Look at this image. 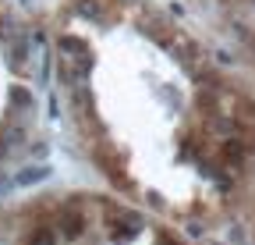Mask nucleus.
Segmentation results:
<instances>
[{"label":"nucleus","mask_w":255,"mask_h":245,"mask_svg":"<svg viewBox=\"0 0 255 245\" xmlns=\"http://www.w3.org/2000/svg\"><path fill=\"white\" fill-rule=\"evenodd\" d=\"M57 228L64 238H78L85 231V217H82V210L78 206H64L60 210V217H57Z\"/></svg>","instance_id":"f257e3e1"},{"label":"nucleus","mask_w":255,"mask_h":245,"mask_svg":"<svg viewBox=\"0 0 255 245\" xmlns=\"http://www.w3.org/2000/svg\"><path fill=\"white\" fill-rule=\"evenodd\" d=\"M25 245H57V235L46 231V228H39V231H32V235H28Z\"/></svg>","instance_id":"7ed1b4c3"},{"label":"nucleus","mask_w":255,"mask_h":245,"mask_svg":"<svg viewBox=\"0 0 255 245\" xmlns=\"http://www.w3.org/2000/svg\"><path fill=\"white\" fill-rule=\"evenodd\" d=\"M14 189V181H7V178H0V196H7Z\"/></svg>","instance_id":"20e7f679"},{"label":"nucleus","mask_w":255,"mask_h":245,"mask_svg":"<svg viewBox=\"0 0 255 245\" xmlns=\"http://www.w3.org/2000/svg\"><path fill=\"white\" fill-rule=\"evenodd\" d=\"M43 178H46V167H25L14 185H32V181H43Z\"/></svg>","instance_id":"f03ea898"}]
</instances>
